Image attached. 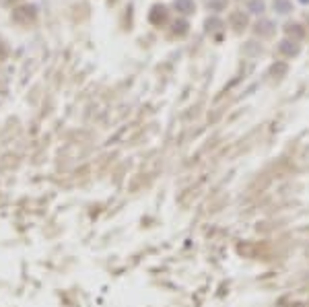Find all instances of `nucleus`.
I'll return each mask as SVG.
<instances>
[{
  "label": "nucleus",
  "instance_id": "obj_1",
  "mask_svg": "<svg viewBox=\"0 0 309 307\" xmlns=\"http://www.w3.org/2000/svg\"><path fill=\"white\" fill-rule=\"evenodd\" d=\"M35 17H37V8L35 6H19L12 10V21L19 23V25H31L35 23Z\"/></svg>",
  "mask_w": 309,
  "mask_h": 307
},
{
  "label": "nucleus",
  "instance_id": "obj_2",
  "mask_svg": "<svg viewBox=\"0 0 309 307\" xmlns=\"http://www.w3.org/2000/svg\"><path fill=\"white\" fill-rule=\"evenodd\" d=\"M165 19H167V8L165 6H154L153 12H151V23L161 25V23H165Z\"/></svg>",
  "mask_w": 309,
  "mask_h": 307
},
{
  "label": "nucleus",
  "instance_id": "obj_3",
  "mask_svg": "<svg viewBox=\"0 0 309 307\" xmlns=\"http://www.w3.org/2000/svg\"><path fill=\"white\" fill-rule=\"evenodd\" d=\"M175 8L179 12H184V15H188V12H194V2L192 0H175Z\"/></svg>",
  "mask_w": 309,
  "mask_h": 307
},
{
  "label": "nucleus",
  "instance_id": "obj_4",
  "mask_svg": "<svg viewBox=\"0 0 309 307\" xmlns=\"http://www.w3.org/2000/svg\"><path fill=\"white\" fill-rule=\"evenodd\" d=\"M301 2H309V0H301Z\"/></svg>",
  "mask_w": 309,
  "mask_h": 307
},
{
  "label": "nucleus",
  "instance_id": "obj_5",
  "mask_svg": "<svg viewBox=\"0 0 309 307\" xmlns=\"http://www.w3.org/2000/svg\"><path fill=\"white\" fill-rule=\"evenodd\" d=\"M8 2H10V0H8ZM12 2H15V0H12Z\"/></svg>",
  "mask_w": 309,
  "mask_h": 307
}]
</instances>
